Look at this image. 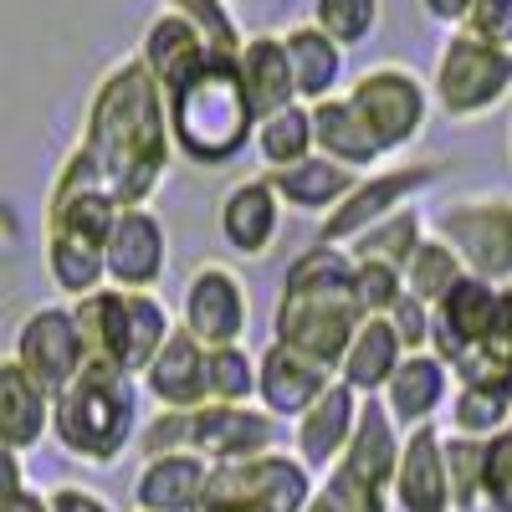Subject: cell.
<instances>
[{
    "label": "cell",
    "mask_w": 512,
    "mask_h": 512,
    "mask_svg": "<svg viewBox=\"0 0 512 512\" xmlns=\"http://www.w3.org/2000/svg\"><path fill=\"white\" fill-rule=\"evenodd\" d=\"M354 420H359V395L349 390V384H328V390L292 420V456L308 466V472H328V466H338V456H344L349 436H354Z\"/></svg>",
    "instance_id": "20"
},
{
    "label": "cell",
    "mask_w": 512,
    "mask_h": 512,
    "mask_svg": "<svg viewBox=\"0 0 512 512\" xmlns=\"http://www.w3.org/2000/svg\"><path fill=\"white\" fill-rule=\"evenodd\" d=\"M169 277V231L149 205H118L103 241V287L159 292Z\"/></svg>",
    "instance_id": "14"
},
{
    "label": "cell",
    "mask_w": 512,
    "mask_h": 512,
    "mask_svg": "<svg viewBox=\"0 0 512 512\" xmlns=\"http://www.w3.org/2000/svg\"><path fill=\"white\" fill-rule=\"evenodd\" d=\"M482 507L512 512V425H502L482 451Z\"/></svg>",
    "instance_id": "42"
},
{
    "label": "cell",
    "mask_w": 512,
    "mask_h": 512,
    "mask_svg": "<svg viewBox=\"0 0 512 512\" xmlns=\"http://www.w3.org/2000/svg\"><path fill=\"white\" fill-rule=\"evenodd\" d=\"M364 323L354 303V262L344 246H303L282 272V292L272 308V338L323 369H338L354 328Z\"/></svg>",
    "instance_id": "2"
},
{
    "label": "cell",
    "mask_w": 512,
    "mask_h": 512,
    "mask_svg": "<svg viewBox=\"0 0 512 512\" xmlns=\"http://www.w3.org/2000/svg\"><path fill=\"white\" fill-rule=\"evenodd\" d=\"M0 512H47V492L21 487V492H11V497H0Z\"/></svg>",
    "instance_id": "49"
},
{
    "label": "cell",
    "mask_w": 512,
    "mask_h": 512,
    "mask_svg": "<svg viewBox=\"0 0 512 512\" xmlns=\"http://www.w3.org/2000/svg\"><path fill=\"white\" fill-rule=\"evenodd\" d=\"M72 323L82 333L88 359H103L123 374H144V364L159 354V344L169 338L175 318L159 303V292H123V287H98L88 297H77Z\"/></svg>",
    "instance_id": "7"
},
{
    "label": "cell",
    "mask_w": 512,
    "mask_h": 512,
    "mask_svg": "<svg viewBox=\"0 0 512 512\" xmlns=\"http://www.w3.org/2000/svg\"><path fill=\"white\" fill-rule=\"evenodd\" d=\"M405 292L415 297V303H425V308H436L441 303V297L466 277L461 272V262H456V251L441 241V236H431V231H425L420 236V246L410 251V262H405Z\"/></svg>",
    "instance_id": "35"
},
{
    "label": "cell",
    "mask_w": 512,
    "mask_h": 512,
    "mask_svg": "<svg viewBox=\"0 0 512 512\" xmlns=\"http://www.w3.org/2000/svg\"><path fill=\"white\" fill-rule=\"evenodd\" d=\"M333 47H364V41L379 36L384 26V0H313V16H308Z\"/></svg>",
    "instance_id": "36"
},
{
    "label": "cell",
    "mask_w": 512,
    "mask_h": 512,
    "mask_svg": "<svg viewBox=\"0 0 512 512\" xmlns=\"http://www.w3.org/2000/svg\"><path fill=\"white\" fill-rule=\"evenodd\" d=\"M354 262V256H349ZM405 292V277L384 262H354V303L364 318H384L395 308V297Z\"/></svg>",
    "instance_id": "41"
},
{
    "label": "cell",
    "mask_w": 512,
    "mask_h": 512,
    "mask_svg": "<svg viewBox=\"0 0 512 512\" xmlns=\"http://www.w3.org/2000/svg\"><path fill=\"white\" fill-rule=\"evenodd\" d=\"M164 118H169V144L195 169H221L246 154L251 144V108L236 77V57L210 52L195 72H185L175 88L164 93Z\"/></svg>",
    "instance_id": "4"
},
{
    "label": "cell",
    "mask_w": 512,
    "mask_h": 512,
    "mask_svg": "<svg viewBox=\"0 0 512 512\" xmlns=\"http://www.w3.org/2000/svg\"><path fill=\"white\" fill-rule=\"evenodd\" d=\"M205 400L210 405H256V354L246 344L205 349Z\"/></svg>",
    "instance_id": "37"
},
{
    "label": "cell",
    "mask_w": 512,
    "mask_h": 512,
    "mask_svg": "<svg viewBox=\"0 0 512 512\" xmlns=\"http://www.w3.org/2000/svg\"><path fill=\"white\" fill-rule=\"evenodd\" d=\"M72 149L93 164L113 205H149L159 195L169 164H175V144H169L164 93L134 52L108 62L93 82Z\"/></svg>",
    "instance_id": "1"
},
{
    "label": "cell",
    "mask_w": 512,
    "mask_h": 512,
    "mask_svg": "<svg viewBox=\"0 0 512 512\" xmlns=\"http://www.w3.org/2000/svg\"><path fill=\"white\" fill-rule=\"evenodd\" d=\"M216 226H221V241L256 262V256H267L282 236V200L272 195L267 175H246L236 180L226 195H221V210H216Z\"/></svg>",
    "instance_id": "19"
},
{
    "label": "cell",
    "mask_w": 512,
    "mask_h": 512,
    "mask_svg": "<svg viewBox=\"0 0 512 512\" xmlns=\"http://www.w3.org/2000/svg\"><path fill=\"white\" fill-rule=\"evenodd\" d=\"M400 441L405 431L384 415L379 400H359V420H354V436L344 446V456H338V466H344L349 477H359L364 487L384 492L390 497V477H395V461H400Z\"/></svg>",
    "instance_id": "25"
},
{
    "label": "cell",
    "mask_w": 512,
    "mask_h": 512,
    "mask_svg": "<svg viewBox=\"0 0 512 512\" xmlns=\"http://www.w3.org/2000/svg\"><path fill=\"white\" fill-rule=\"evenodd\" d=\"M313 472L292 451H262L246 461H221L205 472L190 512H303L313 497Z\"/></svg>",
    "instance_id": "10"
},
{
    "label": "cell",
    "mask_w": 512,
    "mask_h": 512,
    "mask_svg": "<svg viewBox=\"0 0 512 512\" xmlns=\"http://www.w3.org/2000/svg\"><path fill=\"white\" fill-rule=\"evenodd\" d=\"M52 436V395L6 354L0 359V446L31 456Z\"/></svg>",
    "instance_id": "24"
},
{
    "label": "cell",
    "mask_w": 512,
    "mask_h": 512,
    "mask_svg": "<svg viewBox=\"0 0 512 512\" xmlns=\"http://www.w3.org/2000/svg\"><path fill=\"white\" fill-rule=\"evenodd\" d=\"M210 466L195 451H164L144 456L139 477H134V507L139 512H190L200 487H205Z\"/></svg>",
    "instance_id": "29"
},
{
    "label": "cell",
    "mask_w": 512,
    "mask_h": 512,
    "mask_svg": "<svg viewBox=\"0 0 512 512\" xmlns=\"http://www.w3.org/2000/svg\"><path fill=\"white\" fill-rule=\"evenodd\" d=\"M420 11L431 16L436 26H446V31H456L461 21H466V11H472V0H420Z\"/></svg>",
    "instance_id": "47"
},
{
    "label": "cell",
    "mask_w": 512,
    "mask_h": 512,
    "mask_svg": "<svg viewBox=\"0 0 512 512\" xmlns=\"http://www.w3.org/2000/svg\"><path fill=\"white\" fill-rule=\"evenodd\" d=\"M328 384H333V369L313 364L308 354L277 344V338L256 354V405L272 420H297Z\"/></svg>",
    "instance_id": "18"
},
{
    "label": "cell",
    "mask_w": 512,
    "mask_h": 512,
    "mask_svg": "<svg viewBox=\"0 0 512 512\" xmlns=\"http://www.w3.org/2000/svg\"><path fill=\"white\" fill-rule=\"evenodd\" d=\"M113 195L98 185L93 164L77 149H67V159L57 164L52 190H47V277L62 297H88L103 287V241L113 226Z\"/></svg>",
    "instance_id": "3"
},
{
    "label": "cell",
    "mask_w": 512,
    "mask_h": 512,
    "mask_svg": "<svg viewBox=\"0 0 512 512\" xmlns=\"http://www.w3.org/2000/svg\"><path fill=\"white\" fill-rule=\"evenodd\" d=\"M303 512H390V497L349 477L344 466H328L323 482H313V497Z\"/></svg>",
    "instance_id": "40"
},
{
    "label": "cell",
    "mask_w": 512,
    "mask_h": 512,
    "mask_svg": "<svg viewBox=\"0 0 512 512\" xmlns=\"http://www.w3.org/2000/svg\"><path fill=\"white\" fill-rule=\"evenodd\" d=\"M507 103H512V98H507ZM507 154H512V128H507Z\"/></svg>",
    "instance_id": "51"
},
{
    "label": "cell",
    "mask_w": 512,
    "mask_h": 512,
    "mask_svg": "<svg viewBox=\"0 0 512 512\" xmlns=\"http://www.w3.org/2000/svg\"><path fill=\"white\" fill-rule=\"evenodd\" d=\"M139 425V379L103 359H82V369L52 395V441L88 466H113L134 446Z\"/></svg>",
    "instance_id": "5"
},
{
    "label": "cell",
    "mask_w": 512,
    "mask_h": 512,
    "mask_svg": "<svg viewBox=\"0 0 512 512\" xmlns=\"http://www.w3.org/2000/svg\"><path fill=\"white\" fill-rule=\"evenodd\" d=\"M282 36V52H287V72H292V93L297 103H323L333 93H344V82H349V52L344 47H333V41L313 26V21H297Z\"/></svg>",
    "instance_id": "23"
},
{
    "label": "cell",
    "mask_w": 512,
    "mask_h": 512,
    "mask_svg": "<svg viewBox=\"0 0 512 512\" xmlns=\"http://www.w3.org/2000/svg\"><path fill=\"white\" fill-rule=\"evenodd\" d=\"M47 512H113L103 492L93 487H77V482H62L47 492Z\"/></svg>",
    "instance_id": "46"
},
{
    "label": "cell",
    "mask_w": 512,
    "mask_h": 512,
    "mask_svg": "<svg viewBox=\"0 0 512 512\" xmlns=\"http://www.w3.org/2000/svg\"><path fill=\"white\" fill-rule=\"evenodd\" d=\"M200 349H226L241 344L251 328V292L246 277L226 262H205L190 272L185 292H180V323Z\"/></svg>",
    "instance_id": "13"
},
{
    "label": "cell",
    "mask_w": 512,
    "mask_h": 512,
    "mask_svg": "<svg viewBox=\"0 0 512 512\" xmlns=\"http://www.w3.org/2000/svg\"><path fill=\"white\" fill-rule=\"evenodd\" d=\"M390 512H451L446 461H441V425H415L400 441V461L390 477Z\"/></svg>",
    "instance_id": "17"
},
{
    "label": "cell",
    "mask_w": 512,
    "mask_h": 512,
    "mask_svg": "<svg viewBox=\"0 0 512 512\" xmlns=\"http://www.w3.org/2000/svg\"><path fill=\"white\" fill-rule=\"evenodd\" d=\"M282 446V420H272L262 405H195L185 410V451H195L205 466L246 461Z\"/></svg>",
    "instance_id": "15"
},
{
    "label": "cell",
    "mask_w": 512,
    "mask_h": 512,
    "mask_svg": "<svg viewBox=\"0 0 512 512\" xmlns=\"http://www.w3.org/2000/svg\"><path fill=\"white\" fill-rule=\"evenodd\" d=\"M21 487H31L26 482V456H16L11 446H0V497H11Z\"/></svg>",
    "instance_id": "48"
},
{
    "label": "cell",
    "mask_w": 512,
    "mask_h": 512,
    "mask_svg": "<svg viewBox=\"0 0 512 512\" xmlns=\"http://www.w3.org/2000/svg\"><path fill=\"white\" fill-rule=\"evenodd\" d=\"M308 118H313V154H323V159H333V164H344L349 175H369V169L384 164L379 149L369 144V134L359 128V118L349 113L344 93H333V98L313 103Z\"/></svg>",
    "instance_id": "31"
},
{
    "label": "cell",
    "mask_w": 512,
    "mask_h": 512,
    "mask_svg": "<svg viewBox=\"0 0 512 512\" xmlns=\"http://www.w3.org/2000/svg\"><path fill=\"white\" fill-rule=\"evenodd\" d=\"M420 236H425V216H420L415 205H405V210H395V216L374 221L369 231H359L344 251L354 256V262H384V267L405 272L410 251L420 246Z\"/></svg>",
    "instance_id": "34"
},
{
    "label": "cell",
    "mask_w": 512,
    "mask_h": 512,
    "mask_svg": "<svg viewBox=\"0 0 512 512\" xmlns=\"http://www.w3.org/2000/svg\"><path fill=\"white\" fill-rule=\"evenodd\" d=\"M482 451H487V441L446 436L441 431V461H446L451 512H482Z\"/></svg>",
    "instance_id": "38"
},
{
    "label": "cell",
    "mask_w": 512,
    "mask_h": 512,
    "mask_svg": "<svg viewBox=\"0 0 512 512\" xmlns=\"http://www.w3.org/2000/svg\"><path fill=\"white\" fill-rule=\"evenodd\" d=\"M425 88H431L436 113H446L451 123H477L512 98V52L487 47V41L466 36L456 26V31H446Z\"/></svg>",
    "instance_id": "9"
},
{
    "label": "cell",
    "mask_w": 512,
    "mask_h": 512,
    "mask_svg": "<svg viewBox=\"0 0 512 512\" xmlns=\"http://www.w3.org/2000/svg\"><path fill=\"white\" fill-rule=\"evenodd\" d=\"M164 11H175V16H185L195 31H200V41L210 52H221V57H236V47H241V21H236V11H231V0H164Z\"/></svg>",
    "instance_id": "39"
},
{
    "label": "cell",
    "mask_w": 512,
    "mask_h": 512,
    "mask_svg": "<svg viewBox=\"0 0 512 512\" xmlns=\"http://www.w3.org/2000/svg\"><path fill=\"white\" fill-rule=\"evenodd\" d=\"M134 512H139V507H134Z\"/></svg>",
    "instance_id": "52"
},
{
    "label": "cell",
    "mask_w": 512,
    "mask_h": 512,
    "mask_svg": "<svg viewBox=\"0 0 512 512\" xmlns=\"http://www.w3.org/2000/svg\"><path fill=\"white\" fill-rule=\"evenodd\" d=\"M354 180H359V175H349L344 164H333V159H323V154H308V159H297V164L272 169V175H267V185H272V195L282 200V210L318 216V221L354 190Z\"/></svg>",
    "instance_id": "27"
},
{
    "label": "cell",
    "mask_w": 512,
    "mask_h": 512,
    "mask_svg": "<svg viewBox=\"0 0 512 512\" xmlns=\"http://www.w3.org/2000/svg\"><path fill=\"white\" fill-rule=\"evenodd\" d=\"M502 323H507V333H512V282L502 287Z\"/></svg>",
    "instance_id": "50"
},
{
    "label": "cell",
    "mask_w": 512,
    "mask_h": 512,
    "mask_svg": "<svg viewBox=\"0 0 512 512\" xmlns=\"http://www.w3.org/2000/svg\"><path fill=\"white\" fill-rule=\"evenodd\" d=\"M139 395H149L159 410H195V405H205V349L185 328H169L159 354L144 364Z\"/></svg>",
    "instance_id": "22"
},
{
    "label": "cell",
    "mask_w": 512,
    "mask_h": 512,
    "mask_svg": "<svg viewBox=\"0 0 512 512\" xmlns=\"http://www.w3.org/2000/svg\"><path fill=\"white\" fill-rule=\"evenodd\" d=\"M384 323H390V333L400 338V349H405V354L431 349V308L415 303L410 292H400V297H395V308L384 313Z\"/></svg>",
    "instance_id": "43"
},
{
    "label": "cell",
    "mask_w": 512,
    "mask_h": 512,
    "mask_svg": "<svg viewBox=\"0 0 512 512\" xmlns=\"http://www.w3.org/2000/svg\"><path fill=\"white\" fill-rule=\"evenodd\" d=\"M441 175H446V159H410V164H379V169H369V175H359L354 190L318 221V241L323 246H349L374 221L395 216V210L415 205V195L441 185Z\"/></svg>",
    "instance_id": "12"
},
{
    "label": "cell",
    "mask_w": 512,
    "mask_h": 512,
    "mask_svg": "<svg viewBox=\"0 0 512 512\" xmlns=\"http://www.w3.org/2000/svg\"><path fill=\"white\" fill-rule=\"evenodd\" d=\"M11 359L41 384L47 395H57L62 384L82 369V359H88V349H82V333L72 323V308L67 303H41L21 318L16 328V349Z\"/></svg>",
    "instance_id": "16"
},
{
    "label": "cell",
    "mask_w": 512,
    "mask_h": 512,
    "mask_svg": "<svg viewBox=\"0 0 512 512\" xmlns=\"http://www.w3.org/2000/svg\"><path fill=\"white\" fill-rule=\"evenodd\" d=\"M431 354L451 369V384L512 395V333L502 323V287L461 277L431 308Z\"/></svg>",
    "instance_id": "6"
},
{
    "label": "cell",
    "mask_w": 512,
    "mask_h": 512,
    "mask_svg": "<svg viewBox=\"0 0 512 512\" xmlns=\"http://www.w3.org/2000/svg\"><path fill=\"white\" fill-rule=\"evenodd\" d=\"M446 420H436L446 436H472V441H492L502 425H512V395L507 390H482V384H451V400L441 410Z\"/></svg>",
    "instance_id": "32"
},
{
    "label": "cell",
    "mask_w": 512,
    "mask_h": 512,
    "mask_svg": "<svg viewBox=\"0 0 512 512\" xmlns=\"http://www.w3.org/2000/svg\"><path fill=\"white\" fill-rule=\"evenodd\" d=\"M251 149L256 159L267 164V175L272 169H287L297 159H308L313 154V118H308V103H287L267 118H256L251 128Z\"/></svg>",
    "instance_id": "33"
},
{
    "label": "cell",
    "mask_w": 512,
    "mask_h": 512,
    "mask_svg": "<svg viewBox=\"0 0 512 512\" xmlns=\"http://www.w3.org/2000/svg\"><path fill=\"white\" fill-rule=\"evenodd\" d=\"M384 405V415H390L400 431H415V425H431L446 400H451V369L431 354V349H420V354H405L400 369L390 374V384L374 395Z\"/></svg>",
    "instance_id": "21"
},
{
    "label": "cell",
    "mask_w": 512,
    "mask_h": 512,
    "mask_svg": "<svg viewBox=\"0 0 512 512\" xmlns=\"http://www.w3.org/2000/svg\"><path fill=\"white\" fill-rule=\"evenodd\" d=\"M425 231L441 236L466 277L507 287L512 282V195L482 190V195H456L446 200Z\"/></svg>",
    "instance_id": "11"
},
{
    "label": "cell",
    "mask_w": 512,
    "mask_h": 512,
    "mask_svg": "<svg viewBox=\"0 0 512 512\" xmlns=\"http://www.w3.org/2000/svg\"><path fill=\"white\" fill-rule=\"evenodd\" d=\"M236 77H241V93H246L251 118H267V113L297 103L292 72H287V52H282V36L277 31L241 36V47H236Z\"/></svg>",
    "instance_id": "26"
},
{
    "label": "cell",
    "mask_w": 512,
    "mask_h": 512,
    "mask_svg": "<svg viewBox=\"0 0 512 512\" xmlns=\"http://www.w3.org/2000/svg\"><path fill=\"white\" fill-rule=\"evenodd\" d=\"M400 359H405V349H400V338L390 333V323H384V318H364L354 328V338H349V349L338 354L333 379L349 384L359 400H374L384 384H390V374L400 369Z\"/></svg>",
    "instance_id": "30"
},
{
    "label": "cell",
    "mask_w": 512,
    "mask_h": 512,
    "mask_svg": "<svg viewBox=\"0 0 512 512\" xmlns=\"http://www.w3.org/2000/svg\"><path fill=\"white\" fill-rule=\"evenodd\" d=\"M344 103L359 118V128L369 134V144L379 149V159L390 164L395 154L415 149L425 139V123H431V88L425 77L405 62H374L359 77L344 82Z\"/></svg>",
    "instance_id": "8"
},
{
    "label": "cell",
    "mask_w": 512,
    "mask_h": 512,
    "mask_svg": "<svg viewBox=\"0 0 512 512\" xmlns=\"http://www.w3.org/2000/svg\"><path fill=\"white\" fill-rule=\"evenodd\" d=\"M461 31L487 41V47H507L512 52V0H472Z\"/></svg>",
    "instance_id": "44"
},
{
    "label": "cell",
    "mask_w": 512,
    "mask_h": 512,
    "mask_svg": "<svg viewBox=\"0 0 512 512\" xmlns=\"http://www.w3.org/2000/svg\"><path fill=\"white\" fill-rule=\"evenodd\" d=\"M134 446L144 456H164V451H185V410H159L149 425H139Z\"/></svg>",
    "instance_id": "45"
},
{
    "label": "cell",
    "mask_w": 512,
    "mask_h": 512,
    "mask_svg": "<svg viewBox=\"0 0 512 512\" xmlns=\"http://www.w3.org/2000/svg\"><path fill=\"white\" fill-rule=\"evenodd\" d=\"M134 57H139V62H144V72L159 82V93H169L185 72H195V67L210 57V47L200 41V31H195L185 16L159 11V16L144 26L139 52H134Z\"/></svg>",
    "instance_id": "28"
}]
</instances>
